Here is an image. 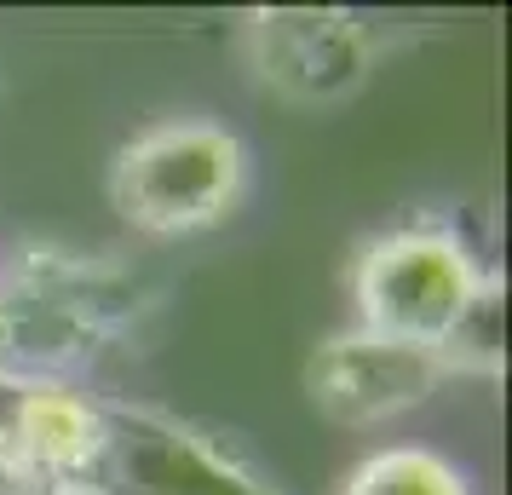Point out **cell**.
I'll list each match as a JSON object with an SVG mask.
<instances>
[{
  "label": "cell",
  "mask_w": 512,
  "mask_h": 495,
  "mask_svg": "<svg viewBox=\"0 0 512 495\" xmlns=\"http://www.w3.org/2000/svg\"><path fill=\"white\" fill-rule=\"evenodd\" d=\"M248 144L225 121L167 116L139 127L110 162V208L144 236H190L236 213Z\"/></svg>",
  "instance_id": "6da1fadb"
},
{
  "label": "cell",
  "mask_w": 512,
  "mask_h": 495,
  "mask_svg": "<svg viewBox=\"0 0 512 495\" xmlns=\"http://www.w3.org/2000/svg\"><path fill=\"white\" fill-rule=\"evenodd\" d=\"M484 277L489 265L472 254V242L455 225H432V219L392 225L351 254L346 288L357 311L351 323L438 352L466 317L472 294L484 288Z\"/></svg>",
  "instance_id": "7a4b0ae2"
},
{
  "label": "cell",
  "mask_w": 512,
  "mask_h": 495,
  "mask_svg": "<svg viewBox=\"0 0 512 495\" xmlns=\"http://www.w3.org/2000/svg\"><path fill=\"white\" fill-rule=\"evenodd\" d=\"M104 334H116V311L93 260H75L70 248H24V260L0 277V363H81Z\"/></svg>",
  "instance_id": "3957f363"
},
{
  "label": "cell",
  "mask_w": 512,
  "mask_h": 495,
  "mask_svg": "<svg viewBox=\"0 0 512 495\" xmlns=\"http://www.w3.org/2000/svg\"><path fill=\"white\" fill-rule=\"evenodd\" d=\"M248 64L282 104L323 110L369 81L374 35L340 6H271L248 18Z\"/></svg>",
  "instance_id": "277c9868"
},
{
  "label": "cell",
  "mask_w": 512,
  "mask_h": 495,
  "mask_svg": "<svg viewBox=\"0 0 512 495\" xmlns=\"http://www.w3.org/2000/svg\"><path fill=\"white\" fill-rule=\"evenodd\" d=\"M443 363L426 346L392 340L374 329H334L305 357V392L340 426H386L397 415H409L443 386Z\"/></svg>",
  "instance_id": "5b68a950"
},
{
  "label": "cell",
  "mask_w": 512,
  "mask_h": 495,
  "mask_svg": "<svg viewBox=\"0 0 512 495\" xmlns=\"http://www.w3.org/2000/svg\"><path fill=\"white\" fill-rule=\"evenodd\" d=\"M104 455V403L64 380H24L0 421V478L35 495H87Z\"/></svg>",
  "instance_id": "8992f818"
},
{
  "label": "cell",
  "mask_w": 512,
  "mask_h": 495,
  "mask_svg": "<svg viewBox=\"0 0 512 495\" xmlns=\"http://www.w3.org/2000/svg\"><path fill=\"white\" fill-rule=\"evenodd\" d=\"M87 495H271L259 478L231 467V455L202 444L196 432L139 415L104 409V455Z\"/></svg>",
  "instance_id": "52a82bcc"
},
{
  "label": "cell",
  "mask_w": 512,
  "mask_h": 495,
  "mask_svg": "<svg viewBox=\"0 0 512 495\" xmlns=\"http://www.w3.org/2000/svg\"><path fill=\"white\" fill-rule=\"evenodd\" d=\"M340 495H472V478L426 444H386L346 472Z\"/></svg>",
  "instance_id": "ba28073f"
},
{
  "label": "cell",
  "mask_w": 512,
  "mask_h": 495,
  "mask_svg": "<svg viewBox=\"0 0 512 495\" xmlns=\"http://www.w3.org/2000/svg\"><path fill=\"white\" fill-rule=\"evenodd\" d=\"M438 363L443 375L501 380V369H507V283H501V271H489L484 288L472 294L455 334L438 346Z\"/></svg>",
  "instance_id": "9c48e42d"
}]
</instances>
